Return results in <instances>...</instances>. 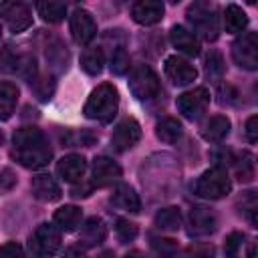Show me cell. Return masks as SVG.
Here are the masks:
<instances>
[{
  "label": "cell",
  "instance_id": "1",
  "mask_svg": "<svg viewBox=\"0 0 258 258\" xmlns=\"http://www.w3.org/2000/svg\"><path fill=\"white\" fill-rule=\"evenodd\" d=\"M12 157L28 169H38L50 161L52 149L44 133L38 127L28 125V127L16 129L12 137Z\"/></svg>",
  "mask_w": 258,
  "mask_h": 258
},
{
  "label": "cell",
  "instance_id": "2",
  "mask_svg": "<svg viewBox=\"0 0 258 258\" xmlns=\"http://www.w3.org/2000/svg\"><path fill=\"white\" fill-rule=\"evenodd\" d=\"M119 109V93L111 83H101L97 89H93V93L89 95L87 103H85V117L101 121V123H109Z\"/></svg>",
  "mask_w": 258,
  "mask_h": 258
},
{
  "label": "cell",
  "instance_id": "3",
  "mask_svg": "<svg viewBox=\"0 0 258 258\" xmlns=\"http://www.w3.org/2000/svg\"><path fill=\"white\" fill-rule=\"evenodd\" d=\"M232 189V181H230V175L224 167L216 165L208 171H204L196 185H194V191L202 198H208V200H220L224 196H228Z\"/></svg>",
  "mask_w": 258,
  "mask_h": 258
},
{
  "label": "cell",
  "instance_id": "4",
  "mask_svg": "<svg viewBox=\"0 0 258 258\" xmlns=\"http://www.w3.org/2000/svg\"><path fill=\"white\" fill-rule=\"evenodd\" d=\"M187 20L194 26V30L206 38V40H216L220 34V24L216 16V8L208 2H194L187 8Z\"/></svg>",
  "mask_w": 258,
  "mask_h": 258
},
{
  "label": "cell",
  "instance_id": "5",
  "mask_svg": "<svg viewBox=\"0 0 258 258\" xmlns=\"http://www.w3.org/2000/svg\"><path fill=\"white\" fill-rule=\"evenodd\" d=\"M129 89L139 101H147L159 95V79L149 64H137L129 75Z\"/></svg>",
  "mask_w": 258,
  "mask_h": 258
},
{
  "label": "cell",
  "instance_id": "6",
  "mask_svg": "<svg viewBox=\"0 0 258 258\" xmlns=\"http://www.w3.org/2000/svg\"><path fill=\"white\" fill-rule=\"evenodd\" d=\"M30 252L36 256V258H48L52 254H56V250L60 248V232L56 226L52 224H40L32 236H30Z\"/></svg>",
  "mask_w": 258,
  "mask_h": 258
},
{
  "label": "cell",
  "instance_id": "7",
  "mask_svg": "<svg viewBox=\"0 0 258 258\" xmlns=\"http://www.w3.org/2000/svg\"><path fill=\"white\" fill-rule=\"evenodd\" d=\"M232 58L238 67L246 71L258 69V36L256 32H246L232 44Z\"/></svg>",
  "mask_w": 258,
  "mask_h": 258
},
{
  "label": "cell",
  "instance_id": "8",
  "mask_svg": "<svg viewBox=\"0 0 258 258\" xmlns=\"http://www.w3.org/2000/svg\"><path fill=\"white\" fill-rule=\"evenodd\" d=\"M210 105V91L206 87H196L177 97V109L185 119H200Z\"/></svg>",
  "mask_w": 258,
  "mask_h": 258
},
{
  "label": "cell",
  "instance_id": "9",
  "mask_svg": "<svg viewBox=\"0 0 258 258\" xmlns=\"http://www.w3.org/2000/svg\"><path fill=\"white\" fill-rule=\"evenodd\" d=\"M0 71L32 79V75H34V56L28 54V52H16L14 46H6L0 52Z\"/></svg>",
  "mask_w": 258,
  "mask_h": 258
},
{
  "label": "cell",
  "instance_id": "10",
  "mask_svg": "<svg viewBox=\"0 0 258 258\" xmlns=\"http://www.w3.org/2000/svg\"><path fill=\"white\" fill-rule=\"evenodd\" d=\"M0 18L12 32H22L32 24V12L24 2H0Z\"/></svg>",
  "mask_w": 258,
  "mask_h": 258
},
{
  "label": "cell",
  "instance_id": "11",
  "mask_svg": "<svg viewBox=\"0 0 258 258\" xmlns=\"http://www.w3.org/2000/svg\"><path fill=\"white\" fill-rule=\"evenodd\" d=\"M139 139H141V125L133 117H127L117 123L111 135V145L115 151H127L133 145H137Z\"/></svg>",
  "mask_w": 258,
  "mask_h": 258
},
{
  "label": "cell",
  "instance_id": "12",
  "mask_svg": "<svg viewBox=\"0 0 258 258\" xmlns=\"http://www.w3.org/2000/svg\"><path fill=\"white\" fill-rule=\"evenodd\" d=\"M216 226H218V218L210 208L194 206L189 210V216H187V234L189 236H194V238L208 236L216 230Z\"/></svg>",
  "mask_w": 258,
  "mask_h": 258
},
{
  "label": "cell",
  "instance_id": "13",
  "mask_svg": "<svg viewBox=\"0 0 258 258\" xmlns=\"http://www.w3.org/2000/svg\"><path fill=\"white\" fill-rule=\"evenodd\" d=\"M71 34H73V40L77 44H89L95 34H97V24H95V18L89 10H83V8H77L71 16Z\"/></svg>",
  "mask_w": 258,
  "mask_h": 258
},
{
  "label": "cell",
  "instance_id": "14",
  "mask_svg": "<svg viewBox=\"0 0 258 258\" xmlns=\"http://www.w3.org/2000/svg\"><path fill=\"white\" fill-rule=\"evenodd\" d=\"M165 75L169 77V81L173 85L183 87V85H189V83L196 81L198 71H196V67L189 60L173 54V56H167L165 58Z\"/></svg>",
  "mask_w": 258,
  "mask_h": 258
},
{
  "label": "cell",
  "instance_id": "15",
  "mask_svg": "<svg viewBox=\"0 0 258 258\" xmlns=\"http://www.w3.org/2000/svg\"><path fill=\"white\" fill-rule=\"evenodd\" d=\"M121 177V167L111 159V157H95L93 161V185L97 187H105L115 183Z\"/></svg>",
  "mask_w": 258,
  "mask_h": 258
},
{
  "label": "cell",
  "instance_id": "16",
  "mask_svg": "<svg viewBox=\"0 0 258 258\" xmlns=\"http://www.w3.org/2000/svg\"><path fill=\"white\" fill-rule=\"evenodd\" d=\"M163 10H165L163 4L157 0H139L131 6V16L137 24L151 26L163 18Z\"/></svg>",
  "mask_w": 258,
  "mask_h": 258
},
{
  "label": "cell",
  "instance_id": "17",
  "mask_svg": "<svg viewBox=\"0 0 258 258\" xmlns=\"http://www.w3.org/2000/svg\"><path fill=\"white\" fill-rule=\"evenodd\" d=\"M87 171V161L83 155L79 153H71V155H64L58 163H56V173L60 175V179L69 181V183H77L83 179Z\"/></svg>",
  "mask_w": 258,
  "mask_h": 258
},
{
  "label": "cell",
  "instance_id": "18",
  "mask_svg": "<svg viewBox=\"0 0 258 258\" xmlns=\"http://www.w3.org/2000/svg\"><path fill=\"white\" fill-rule=\"evenodd\" d=\"M169 40H171V44L179 50V52H183V54H187V56H198L200 54V40H198V36L194 34V32H189L185 26H181V24H175V26H171V30H169Z\"/></svg>",
  "mask_w": 258,
  "mask_h": 258
},
{
  "label": "cell",
  "instance_id": "19",
  "mask_svg": "<svg viewBox=\"0 0 258 258\" xmlns=\"http://www.w3.org/2000/svg\"><path fill=\"white\" fill-rule=\"evenodd\" d=\"M30 187H32V196L36 200H40V202H56L60 198L58 183L50 175H46V173H40V175L32 177Z\"/></svg>",
  "mask_w": 258,
  "mask_h": 258
},
{
  "label": "cell",
  "instance_id": "20",
  "mask_svg": "<svg viewBox=\"0 0 258 258\" xmlns=\"http://www.w3.org/2000/svg\"><path fill=\"white\" fill-rule=\"evenodd\" d=\"M111 204L117 206L119 210H125V212H131V214H137L141 210V200L139 196L135 194V189L127 183H121L115 187L113 196H111Z\"/></svg>",
  "mask_w": 258,
  "mask_h": 258
},
{
  "label": "cell",
  "instance_id": "21",
  "mask_svg": "<svg viewBox=\"0 0 258 258\" xmlns=\"http://www.w3.org/2000/svg\"><path fill=\"white\" fill-rule=\"evenodd\" d=\"M107 236V228H105V222L101 218H89L85 222V226L81 228V244L87 246V248H93V246H99Z\"/></svg>",
  "mask_w": 258,
  "mask_h": 258
},
{
  "label": "cell",
  "instance_id": "22",
  "mask_svg": "<svg viewBox=\"0 0 258 258\" xmlns=\"http://www.w3.org/2000/svg\"><path fill=\"white\" fill-rule=\"evenodd\" d=\"M228 133H230V119L226 115H216L210 121H206L202 127V137L206 141H212V143L226 139Z\"/></svg>",
  "mask_w": 258,
  "mask_h": 258
},
{
  "label": "cell",
  "instance_id": "23",
  "mask_svg": "<svg viewBox=\"0 0 258 258\" xmlns=\"http://www.w3.org/2000/svg\"><path fill=\"white\" fill-rule=\"evenodd\" d=\"M18 103V87L10 81L0 83V121H6L12 117Z\"/></svg>",
  "mask_w": 258,
  "mask_h": 258
},
{
  "label": "cell",
  "instance_id": "24",
  "mask_svg": "<svg viewBox=\"0 0 258 258\" xmlns=\"http://www.w3.org/2000/svg\"><path fill=\"white\" fill-rule=\"evenodd\" d=\"M81 218H83V212L77 206H62L54 212V224L64 232L77 230V226L81 224Z\"/></svg>",
  "mask_w": 258,
  "mask_h": 258
},
{
  "label": "cell",
  "instance_id": "25",
  "mask_svg": "<svg viewBox=\"0 0 258 258\" xmlns=\"http://www.w3.org/2000/svg\"><path fill=\"white\" fill-rule=\"evenodd\" d=\"M181 226V214L179 208L169 206V208H161L155 214V228L161 232H175Z\"/></svg>",
  "mask_w": 258,
  "mask_h": 258
},
{
  "label": "cell",
  "instance_id": "26",
  "mask_svg": "<svg viewBox=\"0 0 258 258\" xmlns=\"http://www.w3.org/2000/svg\"><path fill=\"white\" fill-rule=\"evenodd\" d=\"M103 64H105V54H103V48L101 46H89L85 48L83 56H81V69L87 73V75H99L103 71Z\"/></svg>",
  "mask_w": 258,
  "mask_h": 258
},
{
  "label": "cell",
  "instance_id": "27",
  "mask_svg": "<svg viewBox=\"0 0 258 258\" xmlns=\"http://www.w3.org/2000/svg\"><path fill=\"white\" fill-rule=\"evenodd\" d=\"M224 24H226L228 32L236 34V32H242L248 26V16L238 4H228L226 10H224Z\"/></svg>",
  "mask_w": 258,
  "mask_h": 258
},
{
  "label": "cell",
  "instance_id": "28",
  "mask_svg": "<svg viewBox=\"0 0 258 258\" xmlns=\"http://www.w3.org/2000/svg\"><path fill=\"white\" fill-rule=\"evenodd\" d=\"M181 133H183L181 123L173 117H165V119L157 121V125H155V135L165 143H175L181 137Z\"/></svg>",
  "mask_w": 258,
  "mask_h": 258
},
{
  "label": "cell",
  "instance_id": "29",
  "mask_svg": "<svg viewBox=\"0 0 258 258\" xmlns=\"http://www.w3.org/2000/svg\"><path fill=\"white\" fill-rule=\"evenodd\" d=\"M236 208L240 210V214L250 222L252 228H256V212H258V200H256V191H242V196L236 202Z\"/></svg>",
  "mask_w": 258,
  "mask_h": 258
},
{
  "label": "cell",
  "instance_id": "30",
  "mask_svg": "<svg viewBox=\"0 0 258 258\" xmlns=\"http://www.w3.org/2000/svg\"><path fill=\"white\" fill-rule=\"evenodd\" d=\"M206 77L210 79V81H222V77H224V71H226V64H224V58H222V54L218 52V50H210L208 54H206Z\"/></svg>",
  "mask_w": 258,
  "mask_h": 258
},
{
  "label": "cell",
  "instance_id": "31",
  "mask_svg": "<svg viewBox=\"0 0 258 258\" xmlns=\"http://www.w3.org/2000/svg\"><path fill=\"white\" fill-rule=\"evenodd\" d=\"M38 8V14L42 16V20L46 22H60L67 14V6L62 2H38L36 4Z\"/></svg>",
  "mask_w": 258,
  "mask_h": 258
},
{
  "label": "cell",
  "instance_id": "32",
  "mask_svg": "<svg viewBox=\"0 0 258 258\" xmlns=\"http://www.w3.org/2000/svg\"><path fill=\"white\" fill-rule=\"evenodd\" d=\"M236 175L240 181H250L254 177V157L248 151H242L240 159H236Z\"/></svg>",
  "mask_w": 258,
  "mask_h": 258
},
{
  "label": "cell",
  "instance_id": "33",
  "mask_svg": "<svg viewBox=\"0 0 258 258\" xmlns=\"http://www.w3.org/2000/svg\"><path fill=\"white\" fill-rule=\"evenodd\" d=\"M30 85H32V89H34V93L40 101H48L52 97V91H54L52 77H34L30 81Z\"/></svg>",
  "mask_w": 258,
  "mask_h": 258
},
{
  "label": "cell",
  "instance_id": "34",
  "mask_svg": "<svg viewBox=\"0 0 258 258\" xmlns=\"http://www.w3.org/2000/svg\"><path fill=\"white\" fill-rule=\"evenodd\" d=\"M129 54L125 52V46H117L111 52V71L115 75H125L129 71Z\"/></svg>",
  "mask_w": 258,
  "mask_h": 258
},
{
  "label": "cell",
  "instance_id": "35",
  "mask_svg": "<svg viewBox=\"0 0 258 258\" xmlns=\"http://www.w3.org/2000/svg\"><path fill=\"white\" fill-rule=\"evenodd\" d=\"M242 242H244V234L230 232L226 236V242H224V254H226V258H238L240 248H242Z\"/></svg>",
  "mask_w": 258,
  "mask_h": 258
},
{
  "label": "cell",
  "instance_id": "36",
  "mask_svg": "<svg viewBox=\"0 0 258 258\" xmlns=\"http://www.w3.org/2000/svg\"><path fill=\"white\" fill-rule=\"evenodd\" d=\"M115 232H117V238L121 242H131L137 238V226L129 220H117V226H115Z\"/></svg>",
  "mask_w": 258,
  "mask_h": 258
},
{
  "label": "cell",
  "instance_id": "37",
  "mask_svg": "<svg viewBox=\"0 0 258 258\" xmlns=\"http://www.w3.org/2000/svg\"><path fill=\"white\" fill-rule=\"evenodd\" d=\"M14 185H16V173H14L10 167L0 169V196L12 191Z\"/></svg>",
  "mask_w": 258,
  "mask_h": 258
},
{
  "label": "cell",
  "instance_id": "38",
  "mask_svg": "<svg viewBox=\"0 0 258 258\" xmlns=\"http://www.w3.org/2000/svg\"><path fill=\"white\" fill-rule=\"evenodd\" d=\"M214 256V248L208 244H196L185 252V258H212Z\"/></svg>",
  "mask_w": 258,
  "mask_h": 258
},
{
  "label": "cell",
  "instance_id": "39",
  "mask_svg": "<svg viewBox=\"0 0 258 258\" xmlns=\"http://www.w3.org/2000/svg\"><path fill=\"white\" fill-rule=\"evenodd\" d=\"M0 258H24V250L16 242H6L0 248Z\"/></svg>",
  "mask_w": 258,
  "mask_h": 258
},
{
  "label": "cell",
  "instance_id": "40",
  "mask_svg": "<svg viewBox=\"0 0 258 258\" xmlns=\"http://www.w3.org/2000/svg\"><path fill=\"white\" fill-rule=\"evenodd\" d=\"M246 137L250 143H256V139H258V117L256 115H252L246 121Z\"/></svg>",
  "mask_w": 258,
  "mask_h": 258
},
{
  "label": "cell",
  "instance_id": "41",
  "mask_svg": "<svg viewBox=\"0 0 258 258\" xmlns=\"http://www.w3.org/2000/svg\"><path fill=\"white\" fill-rule=\"evenodd\" d=\"M153 246H155L161 254H171V252L175 250L173 240H153Z\"/></svg>",
  "mask_w": 258,
  "mask_h": 258
},
{
  "label": "cell",
  "instance_id": "42",
  "mask_svg": "<svg viewBox=\"0 0 258 258\" xmlns=\"http://www.w3.org/2000/svg\"><path fill=\"white\" fill-rule=\"evenodd\" d=\"M62 258H85V252H83L81 248L73 246V248H67V250H64Z\"/></svg>",
  "mask_w": 258,
  "mask_h": 258
},
{
  "label": "cell",
  "instance_id": "43",
  "mask_svg": "<svg viewBox=\"0 0 258 258\" xmlns=\"http://www.w3.org/2000/svg\"><path fill=\"white\" fill-rule=\"evenodd\" d=\"M248 258H256V244L254 242L248 246Z\"/></svg>",
  "mask_w": 258,
  "mask_h": 258
},
{
  "label": "cell",
  "instance_id": "44",
  "mask_svg": "<svg viewBox=\"0 0 258 258\" xmlns=\"http://www.w3.org/2000/svg\"><path fill=\"white\" fill-rule=\"evenodd\" d=\"M97 258H115V254H113V252H109V250H107V252H103V254H99V256H97Z\"/></svg>",
  "mask_w": 258,
  "mask_h": 258
},
{
  "label": "cell",
  "instance_id": "45",
  "mask_svg": "<svg viewBox=\"0 0 258 258\" xmlns=\"http://www.w3.org/2000/svg\"><path fill=\"white\" fill-rule=\"evenodd\" d=\"M125 258H141V254H139L137 250H133V252H129V254H125Z\"/></svg>",
  "mask_w": 258,
  "mask_h": 258
},
{
  "label": "cell",
  "instance_id": "46",
  "mask_svg": "<svg viewBox=\"0 0 258 258\" xmlns=\"http://www.w3.org/2000/svg\"><path fill=\"white\" fill-rule=\"evenodd\" d=\"M0 34H2V28H0Z\"/></svg>",
  "mask_w": 258,
  "mask_h": 258
}]
</instances>
